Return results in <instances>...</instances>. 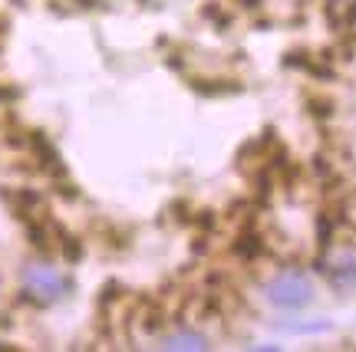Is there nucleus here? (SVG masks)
<instances>
[{
  "label": "nucleus",
  "instance_id": "f257e3e1",
  "mask_svg": "<svg viewBox=\"0 0 356 352\" xmlns=\"http://www.w3.org/2000/svg\"><path fill=\"white\" fill-rule=\"evenodd\" d=\"M264 296H267V303L277 306V310H304L307 303L314 300V283H310L304 274L287 270V274H277V277L267 283Z\"/></svg>",
  "mask_w": 356,
  "mask_h": 352
},
{
  "label": "nucleus",
  "instance_id": "39448f33",
  "mask_svg": "<svg viewBox=\"0 0 356 352\" xmlns=\"http://www.w3.org/2000/svg\"><path fill=\"white\" fill-rule=\"evenodd\" d=\"M330 280L337 283V287H350V283L356 280V264H353V260H346V264H340V267H337V270L330 274Z\"/></svg>",
  "mask_w": 356,
  "mask_h": 352
},
{
  "label": "nucleus",
  "instance_id": "f03ea898",
  "mask_svg": "<svg viewBox=\"0 0 356 352\" xmlns=\"http://www.w3.org/2000/svg\"><path fill=\"white\" fill-rule=\"evenodd\" d=\"M70 287H73V283H70L60 270H53V267H47V264H30L24 270V293L33 303L50 306V303L63 300L66 293H70Z\"/></svg>",
  "mask_w": 356,
  "mask_h": 352
},
{
  "label": "nucleus",
  "instance_id": "7ed1b4c3",
  "mask_svg": "<svg viewBox=\"0 0 356 352\" xmlns=\"http://www.w3.org/2000/svg\"><path fill=\"white\" fill-rule=\"evenodd\" d=\"M3 201L10 204L13 214H17L26 227H33V224H40V221L50 217L43 194H37V191H30V188H7L3 191Z\"/></svg>",
  "mask_w": 356,
  "mask_h": 352
},
{
  "label": "nucleus",
  "instance_id": "20e7f679",
  "mask_svg": "<svg viewBox=\"0 0 356 352\" xmlns=\"http://www.w3.org/2000/svg\"><path fill=\"white\" fill-rule=\"evenodd\" d=\"M162 349H178V352H195V349H208V340L202 333H175L162 340Z\"/></svg>",
  "mask_w": 356,
  "mask_h": 352
}]
</instances>
